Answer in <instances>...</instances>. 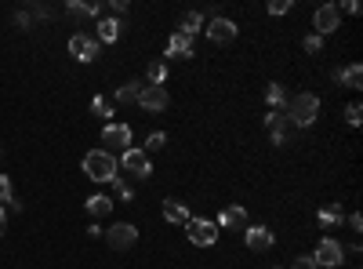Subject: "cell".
Returning a JSON list of instances; mask_svg holds the SVG:
<instances>
[{
    "label": "cell",
    "mask_w": 363,
    "mask_h": 269,
    "mask_svg": "<svg viewBox=\"0 0 363 269\" xmlns=\"http://www.w3.org/2000/svg\"><path fill=\"white\" fill-rule=\"evenodd\" d=\"M338 11H349V15H356V11H360V4H356V0H345V4L338 8Z\"/></svg>",
    "instance_id": "37"
},
{
    "label": "cell",
    "mask_w": 363,
    "mask_h": 269,
    "mask_svg": "<svg viewBox=\"0 0 363 269\" xmlns=\"http://www.w3.org/2000/svg\"><path fill=\"white\" fill-rule=\"evenodd\" d=\"M196 29H204V11H189V15L182 18V33L196 37Z\"/></svg>",
    "instance_id": "25"
},
{
    "label": "cell",
    "mask_w": 363,
    "mask_h": 269,
    "mask_svg": "<svg viewBox=\"0 0 363 269\" xmlns=\"http://www.w3.org/2000/svg\"><path fill=\"white\" fill-rule=\"evenodd\" d=\"M88 215L91 218H102V215H109L113 212V201H109V196H105V193H95V196H88Z\"/></svg>",
    "instance_id": "20"
},
{
    "label": "cell",
    "mask_w": 363,
    "mask_h": 269,
    "mask_svg": "<svg viewBox=\"0 0 363 269\" xmlns=\"http://www.w3.org/2000/svg\"><path fill=\"white\" fill-rule=\"evenodd\" d=\"M342 218H345V215H342V204H331V207H323V212H320V226L331 229V226H338Z\"/></svg>",
    "instance_id": "24"
},
{
    "label": "cell",
    "mask_w": 363,
    "mask_h": 269,
    "mask_svg": "<svg viewBox=\"0 0 363 269\" xmlns=\"http://www.w3.org/2000/svg\"><path fill=\"white\" fill-rule=\"evenodd\" d=\"M15 26H18V29H33V15H29V8H18V11H15Z\"/></svg>",
    "instance_id": "32"
},
{
    "label": "cell",
    "mask_w": 363,
    "mask_h": 269,
    "mask_svg": "<svg viewBox=\"0 0 363 269\" xmlns=\"http://www.w3.org/2000/svg\"><path fill=\"white\" fill-rule=\"evenodd\" d=\"M185 237H189V244H196V248H211V244L218 240V226L211 218H189L185 222Z\"/></svg>",
    "instance_id": "5"
},
{
    "label": "cell",
    "mask_w": 363,
    "mask_h": 269,
    "mask_svg": "<svg viewBox=\"0 0 363 269\" xmlns=\"http://www.w3.org/2000/svg\"><path fill=\"white\" fill-rule=\"evenodd\" d=\"M167 88H149L142 84V95H138V106H142L146 113H160V110H167Z\"/></svg>",
    "instance_id": "13"
},
{
    "label": "cell",
    "mask_w": 363,
    "mask_h": 269,
    "mask_svg": "<svg viewBox=\"0 0 363 269\" xmlns=\"http://www.w3.org/2000/svg\"><path fill=\"white\" fill-rule=\"evenodd\" d=\"M291 269H316V262H312V255H298V259L291 262Z\"/></svg>",
    "instance_id": "35"
},
{
    "label": "cell",
    "mask_w": 363,
    "mask_h": 269,
    "mask_svg": "<svg viewBox=\"0 0 363 269\" xmlns=\"http://www.w3.org/2000/svg\"><path fill=\"white\" fill-rule=\"evenodd\" d=\"M91 113H95V116H105V120H109V116H113V102L105 99V95L91 99Z\"/></svg>",
    "instance_id": "26"
},
{
    "label": "cell",
    "mask_w": 363,
    "mask_h": 269,
    "mask_svg": "<svg viewBox=\"0 0 363 269\" xmlns=\"http://www.w3.org/2000/svg\"><path fill=\"white\" fill-rule=\"evenodd\" d=\"M146 80H149V88H163V84H167V66H163V62H149Z\"/></svg>",
    "instance_id": "23"
},
{
    "label": "cell",
    "mask_w": 363,
    "mask_h": 269,
    "mask_svg": "<svg viewBox=\"0 0 363 269\" xmlns=\"http://www.w3.org/2000/svg\"><path fill=\"white\" fill-rule=\"evenodd\" d=\"M273 229H269V226H247V229H243V244H247V248L251 251H269V248H273Z\"/></svg>",
    "instance_id": "14"
},
{
    "label": "cell",
    "mask_w": 363,
    "mask_h": 269,
    "mask_svg": "<svg viewBox=\"0 0 363 269\" xmlns=\"http://www.w3.org/2000/svg\"><path fill=\"white\" fill-rule=\"evenodd\" d=\"M284 116L298 127V131H301V127H312V124H316V116H320V95H312V91L291 95V99H287Z\"/></svg>",
    "instance_id": "1"
},
{
    "label": "cell",
    "mask_w": 363,
    "mask_h": 269,
    "mask_svg": "<svg viewBox=\"0 0 363 269\" xmlns=\"http://www.w3.org/2000/svg\"><path fill=\"white\" fill-rule=\"evenodd\" d=\"M124 11H127V0H109V4H105V15H124Z\"/></svg>",
    "instance_id": "34"
},
{
    "label": "cell",
    "mask_w": 363,
    "mask_h": 269,
    "mask_svg": "<svg viewBox=\"0 0 363 269\" xmlns=\"http://www.w3.org/2000/svg\"><path fill=\"white\" fill-rule=\"evenodd\" d=\"M312 262H316V269H342L345 248L334 237H320V244H316V251H312Z\"/></svg>",
    "instance_id": "3"
},
{
    "label": "cell",
    "mask_w": 363,
    "mask_h": 269,
    "mask_svg": "<svg viewBox=\"0 0 363 269\" xmlns=\"http://www.w3.org/2000/svg\"><path fill=\"white\" fill-rule=\"evenodd\" d=\"M109 185H113V190H116V193H120V196H124V201H131V196H135V185H131V182H127V179H120V175H116V179H113Z\"/></svg>",
    "instance_id": "27"
},
{
    "label": "cell",
    "mask_w": 363,
    "mask_h": 269,
    "mask_svg": "<svg viewBox=\"0 0 363 269\" xmlns=\"http://www.w3.org/2000/svg\"><path fill=\"white\" fill-rule=\"evenodd\" d=\"M95 29H98V33H95L98 44H116V40H120V18H109V15H105V18H98Z\"/></svg>",
    "instance_id": "17"
},
{
    "label": "cell",
    "mask_w": 363,
    "mask_h": 269,
    "mask_svg": "<svg viewBox=\"0 0 363 269\" xmlns=\"http://www.w3.org/2000/svg\"><path fill=\"white\" fill-rule=\"evenodd\" d=\"M265 127H269V135H273L276 146H291V142H295V135H298V127L291 124L284 113H276V110L265 116Z\"/></svg>",
    "instance_id": "7"
},
{
    "label": "cell",
    "mask_w": 363,
    "mask_h": 269,
    "mask_svg": "<svg viewBox=\"0 0 363 269\" xmlns=\"http://www.w3.org/2000/svg\"><path fill=\"white\" fill-rule=\"evenodd\" d=\"M265 99H269V106H273L276 113H284V110H287V99H291V95H287V88H284V84H269Z\"/></svg>",
    "instance_id": "22"
},
{
    "label": "cell",
    "mask_w": 363,
    "mask_h": 269,
    "mask_svg": "<svg viewBox=\"0 0 363 269\" xmlns=\"http://www.w3.org/2000/svg\"><path fill=\"white\" fill-rule=\"evenodd\" d=\"M334 77H338V84H342V88H353V91H356V88L363 84V66H360V62H353V66L338 69Z\"/></svg>",
    "instance_id": "18"
},
{
    "label": "cell",
    "mask_w": 363,
    "mask_h": 269,
    "mask_svg": "<svg viewBox=\"0 0 363 269\" xmlns=\"http://www.w3.org/2000/svg\"><path fill=\"white\" fill-rule=\"evenodd\" d=\"M163 218L174 222V226H185V222H189L193 215H189V207H185L178 196H167V201H163Z\"/></svg>",
    "instance_id": "15"
},
{
    "label": "cell",
    "mask_w": 363,
    "mask_h": 269,
    "mask_svg": "<svg viewBox=\"0 0 363 269\" xmlns=\"http://www.w3.org/2000/svg\"><path fill=\"white\" fill-rule=\"evenodd\" d=\"M98 48L102 44L95 37H88V33H73V37H69V55H73L77 62H95Z\"/></svg>",
    "instance_id": "9"
},
{
    "label": "cell",
    "mask_w": 363,
    "mask_h": 269,
    "mask_svg": "<svg viewBox=\"0 0 363 269\" xmlns=\"http://www.w3.org/2000/svg\"><path fill=\"white\" fill-rule=\"evenodd\" d=\"M138 95H142V84H138V80H127L124 88H116V102H120V106H138Z\"/></svg>",
    "instance_id": "19"
},
{
    "label": "cell",
    "mask_w": 363,
    "mask_h": 269,
    "mask_svg": "<svg viewBox=\"0 0 363 269\" xmlns=\"http://www.w3.org/2000/svg\"><path fill=\"white\" fill-rule=\"evenodd\" d=\"M215 226H218V229H232V233H237V229H247V212H243L240 204H226V207L218 212Z\"/></svg>",
    "instance_id": "12"
},
{
    "label": "cell",
    "mask_w": 363,
    "mask_h": 269,
    "mask_svg": "<svg viewBox=\"0 0 363 269\" xmlns=\"http://www.w3.org/2000/svg\"><path fill=\"white\" fill-rule=\"evenodd\" d=\"M120 168L127 171V175H135V179H149V175H153V164H149V157H146V149H124L120 153Z\"/></svg>",
    "instance_id": "6"
},
{
    "label": "cell",
    "mask_w": 363,
    "mask_h": 269,
    "mask_svg": "<svg viewBox=\"0 0 363 269\" xmlns=\"http://www.w3.org/2000/svg\"><path fill=\"white\" fill-rule=\"evenodd\" d=\"M345 120H349V127H360V120H363L360 102H349V106H345Z\"/></svg>",
    "instance_id": "29"
},
{
    "label": "cell",
    "mask_w": 363,
    "mask_h": 269,
    "mask_svg": "<svg viewBox=\"0 0 363 269\" xmlns=\"http://www.w3.org/2000/svg\"><path fill=\"white\" fill-rule=\"evenodd\" d=\"M204 33H207L211 44H232V40H237V22L226 18V15H215V18L207 22Z\"/></svg>",
    "instance_id": "10"
},
{
    "label": "cell",
    "mask_w": 363,
    "mask_h": 269,
    "mask_svg": "<svg viewBox=\"0 0 363 269\" xmlns=\"http://www.w3.org/2000/svg\"><path fill=\"white\" fill-rule=\"evenodd\" d=\"M4 226H8V207L0 204V233H4Z\"/></svg>",
    "instance_id": "38"
},
{
    "label": "cell",
    "mask_w": 363,
    "mask_h": 269,
    "mask_svg": "<svg viewBox=\"0 0 363 269\" xmlns=\"http://www.w3.org/2000/svg\"><path fill=\"white\" fill-rule=\"evenodd\" d=\"M102 142L109 146V153H113V149H120V153H124V149H131V127L109 120V124L102 127Z\"/></svg>",
    "instance_id": "11"
},
{
    "label": "cell",
    "mask_w": 363,
    "mask_h": 269,
    "mask_svg": "<svg viewBox=\"0 0 363 269\" xmlns=\"http://www.w3.org/2000/svg\"><path fill=\"white\" fill-rule=\"evenodd\" d=\"M349 229L360 233V229H363V218H360V215H349Z\"/></svg>",
    "instance_id": "36"
},
{
    "label": "cell",
    "mask_w": 363,
    "mask_h": 269,
    "mask_svg": "<svg viewBox=\"0 0 363 269\" xmlns=\"http://www.w3.org/2000/svg\"><path fill=\"white\" fill-rule=\"evenodd\" d=\"M29 15H33V22H37V18H55V11H51L48 4H40V0H37V4H29Z\"/></svg>",
    "instance_id": "31"
},
{
    "label": "cell",
    "mask_w": 363,
    "mask_h": 269,
    "mask_svg": "<svg viewBox=\"0 0 363 269\" xmlns=\"http://www.w3.org/2000/svg\"><path fill=\"white\" fill-rule=\"evenodd\" d=\"M291 8H295L291 0H269V15H287Z\"/></svg>",
    "instance_id": "33"
},
{
    "label": "cell",
    "mask_w": 363,
    "mask_h": 269,
    "mask_svg": "<svg viewBox=\"0 0 363 269\" xmlns=\"http://www.w3.org/2000/svg\"><path fill=\"white\" fill-rule=\"evenodd\" d=\"M0 204L11 207V212H22V201L15 196V190H11V179H8V175H0Z\"/></svg>",
    "instance_id": "21"
},
{
    "label": "cell",
    "mask_w": 363,
    "mask_h": 269,
    "mask_svg": "<svg viewBox=\"0 0 363 269\" xmlns=\"http://www.w3.org/2000/svg\"><path fill=\"white\" fill-rule=\"evenodd\" d=\"M105 240H109L113 251H127L138 244V226H131V222H116V226H109V233H105Z\"/></svg>",
    "instance_id": "8"
},
{
    "label": "cell",
    "mask_w": 363,
    "mask_h": 269,
    "mask_svg": "<svg viewBox=\"0 0 363 269\" xmlns=\"http://www.w3.org/2000/svg\"><path fill=\"white\" fill-rule=\"evenodd\" d=\"M301 48H306L309 55H320V51H323V37H316V33H309V37L301 40Z\"/></svg>",
    "instance_id": "30"
},
{
    "label": "cell",
    "mask_w": 363,
    "mask_h": 269,
    "mask_svg": "<svg viewBox=\"0 0 363 269\" xmlns=\"http://www.w3.org/2000/svg\"><path fill=\"white\" fill-rule=\"evenodd\" d=\"M163 146H167V135H163V131H153V135L146 138V149H149V153H160Z\"/></svg>",
    "instance_id": "28"
},
{
    "label": "cell",
    "mask_w": 363,
    "mask_h": 269,
    "mask_svg": "<svg viewBox=\"0 0 363 269\" xmlns=\"http://www.w3.org/2000/svg\"><path fill=\"white\" fill-rule=\"evenodd\" d=\"M116 171H120V164L109 149H88L84 153V175L91 182H113Z\"/></svg>",
    "instance_id": "2"
},
{
    "label": "cell",
    "mask_w": 363,
    "mask_h": 269,
    "mask_svg": "<svg viewBox=\"0 0 363 269\" xmlns=\"http://www.w3.org/2000/svg\"><path fill=\"white\" fill-rule=\"evenodd\" d=\"M167 58H193V37H189V33L178 29L167 40Z\"/></svg>",
    "instance_id": "16"
},
{
    "label": "cell",
    "mask_w": 363,
    "mask_h": 269,
    "mask_svg": "<svg viewBox=\"0 0 363 269\" xmlns=\"http://www.w3.org/2000/svg\"><path fill=\"white\" fill-rule=\"evenodd\" d=\"M312 29L316 37H331L334 29H342V11H338V4H320L312 11Z\"/></svg>",
    "instance_id": "4"
}]
</instances>
